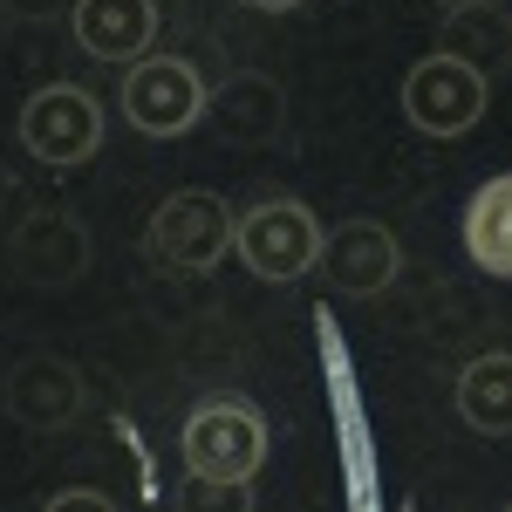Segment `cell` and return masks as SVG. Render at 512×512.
Wrapping results in <instances>:
<instances>
[{
	"label": "cell",
	"mask_w": 512,
	"mask_h": 512,
	"mask_svg": "<svg viewBox=\"0 0 512 512\" xmlns=\"http://www.w3.org/2000/svg\"><path fill=\"white\" fill-rule=\"evenodd\" d=\"M144 253L171 274H205L233 253V205L219 192H171L144 226Z\"/></svg>",
	"instance_id": "cell-1"
},
{
	"label": "cell",
	"mask_w": 512,
	"mask_h": 512,
	"mask_svg": "<svg viewBox=\"0 0 512 512\" xmlns=\"http://www.w3.org/2000/svg\"><path fill=\"white\" fill-rule=\"evenodd\" d=\"M185 465L198 478H239L253 485V472L267 465V424L246 396H205L192 417H185Z\"/></svg>",
	"instance_id": "cell-2"
},
{
	"label": "cell",
	"mask_w": 512,
	"mask_h": 512,
	"mask_svg": "<svg viewBox=\"0 0 512 512\" xmlns=\"http://www.w3.org/2000/svg\"><path fill=\"white\" fill-rule=\"evenodd\" d=\"M485 103H492V82L478 69H465L458 55H444V48H431L403 76V117L417 123L424 137H465V130H478Z\"/></svg>",
	"instance_id": "cell-3"
},
{
	"label": "cell",
	"mask_w": 512,
	"mask_h": 512,
	"mask_svg": "<svg viewBox=\"0 0 512 512\" xmlns=\"http://www.w3.org/2000/svg\"><path fill=\"white\" fill-rule=\"evenodd\" d=\"M233 253L260 280H301L321 253V226H315V212L294 205V198H260L253 212L233 219Z\"/></svg>",
	"instance_id": "cell-4"
},
{
	"label": "cell",
	"mask_w": 512,
	"mask_h": 512,
	"mask_svg": "<svg viewBox=\"0 0 512 512\" xmlns=\"http://www.w3.org/2000/svg\"><path fill=\"white\" fill-rule=\"evenodd\" d=\"M123 117L144 137H185L205 117V76L185 55H137L123 76Z\"/></svg>",
	"instance_id": "cell-5"
},
{
	"label": "cell",
	"mask_w": 512,
	"mask_h": 512,
	"mask_svg": "<svg viewBox=\"0 0 512 512\" xmlns=\"http://www.w3.org/2000/svg\"><path fill=\"white\" fill-rule=\"evenodd\" d=\"M21 144H28L41 164H55V171L96 158V144H103V110H96V96L76 89V82L35 89V96L21 103Z\"/></svg>",
	"instance_id": "cell-6"
},
{
	"label": "cell",
	"mask_w": 512,
	"mask_h": 512,
	"mask_svg": "<svg viewBox=\"0 0 512 512\" xmlns=\"http://www.w3.org/2000/svg\"><path fill=\"white\" fill-rule=\"evenodd\" d=\"M7 253H14V274L28 280V287L62 294V287H76L89 274V226H82L76 212H62V205H35L14 226Z\"/></svg>",
	"instance_id": "cell-7"
},
{
	"label": "cell",
	"mask_w": 512,
	"mask_h": 512,
	"mask_svg": "<svg viewBox=\"0 0 512 512\" xmlns=\"http://www.w3.org/2000/svg\"><path fill=\"white\" fill-rule=\"evenodd\" d=\"M321 280L335 287V294H349V301H376L383 287L396 280L403 267V246L383 219H342L335 233H321V253H315Z\"/></svg>",
	"instance_id": "cell-8"
},
{
	"label": "cell",
	"mask_w": 512,
	"mask_h": 512,
	"mask_svg": "<svg viewBox=\"0 0 512 512\" xmlns=\"http://www.w3.org/2000/svg\"><path fill=\"white\" fill-rule=\"evenodd\" d=\"M0 403H7V417L28 424V431H62V424H76V410H82L76 362H62V355H21V362L7 369V383H0Z\"/></svg>",
	"instance_id": "cell-9"
},
{
	"label": "cell",
	"mask_w": 512,
	"mask_h": 512,
	"mask_svg": "<svg viewBox=\"0 0 512 512\" xmlns=\"http://www.w3.org/2000/svg\"><path fill=\"white\" fill-rule=\"evenodd\" d=\"M76 41L96 62H137L158 41V7L151 0H76Z\"/></svg>",
	"instance_id": "cell-10"
},
{
	"label": "cell",
	"mask_w": 512,
	"mask_h": 512,
	"mask_svg": "<svg viewBox=\"0 0 512 512\" xmlns=\"http://www.w3.org/2000/svg\"><path fill=\"white\" fill-rule=\"evenodd\" d=\"M444 55H458L465 69H478L485 82H499L512 69V14L499 0H472V7H444Z\"/></svg>",
	"instance_id": "cell-11"
},
{
	"label": "cell",
	"mask_w": 512,
	"mask_h": 512,
	"mask_svg": "<svg viewBox=\"0 0 512 512\" xmlns=\"http://www.w3.org/2000/svg\"><path fill=\"white\" fill-rule=\"evenodd\" d=\"M205 117L219 123V137H233V144H267L287 123V96L267 76H233L219 89H205Z\"/></svg>",
	"instance_id": "cell-12"
},
{
	"label": "cell",
	"mask_w": 512,
	"mask_h": 512,
	"mask_svg": "<svg viewBox=\"0 0 512 512\" xmlns=\"http://www.w3.org/2000/svg\"><path fill=\"white\" fill-rule=\"evenodd\" d=\"M465 253H472L478 274L512 280V171L485 178L465 205Z\"/></svg>",
	"instance_id": "cell-13"
},
{
	"label": "cell",
	"mask_w": 512,
	"mask_h": 512,
	"mask_svg": "<svg viewBox=\"0 0 512 512\" xmlns=\"http://www.w3.org/2000/svg\"><path fill=\"white\" fill-rule=\"evenodd\" d=\"M458 417L485 437H512V355H472L458 376Z\"/></svg>",
	"instance_id": "cell-14"
},
{
	"label": "cell",
	"mask_w": 512,
	"mask_h": 512,
	"mask_svg": "<svg viewBox=\"0 0 512 512\" xmlns=\"http://www.w3.org/2000/svg\"><path fill=\"white\" fill-rule=\"evenodd\" d=\"M178 506H226V512H246L253 506V485H239V478H198L178 492Z\"/></svg>",
	"instance_id": "cell-15"
},
{
	"label": "cell",
	"mask_w": 512,
	"mask_h": 512,
	"mask_svg": "<svg viewBox=\"0 0 512 512\" xmlns=\"http://www.w3.org/2000/svg\"><path fill=\"white\" fill-rule=\"evenodd\" d=\"M55 506H96V512H103L110 499H103V492H55Z\"/></svg>",
	"instance_id": "cell-16"
},
{
	"label": "cell",
	"mask_w": 512,
	"mask_h": 512,
	"mask_svg": "<svg viewBox=\"0 0 512 512\" xmlns=\"http://www.w3.org/2000/svg\"><path fill=\"white\" fill-rule=\"evenodd\" d=\"M7 7H14V14H28V21H35V14H48V0H7Z\"/></svg>",
	"instance_id": "cell-17"
},
{
	"label": "cell",
	"mask_w": 512,
	"mask_h": 512,
	"mask_svg": "<svg viewBox=\"0 0 512 512\" xmlns=\"http://www.w3.org/2000/svg\"><path fill=\"white\" fill-rule=\"evenodd\" d=\"M253 7H267V14H287V7H301V0H253Z\"/></svg>",
	"instance_id": "cell-18"
},
{
	"label": "cell",
	"mask_w": 512,
	"mask_h": 512,
	"mask_svg": "<svg viewBox=\"0 0 512 512\" xmlns=\"http://www.w3.org/2000/svg\"><path fill=\"white\" fill-rule=\"evenodd\" d=\"M437 7H472V0H437Z\"/></svg>",
	"instance_id": "cell-19"
}]
</instances>
